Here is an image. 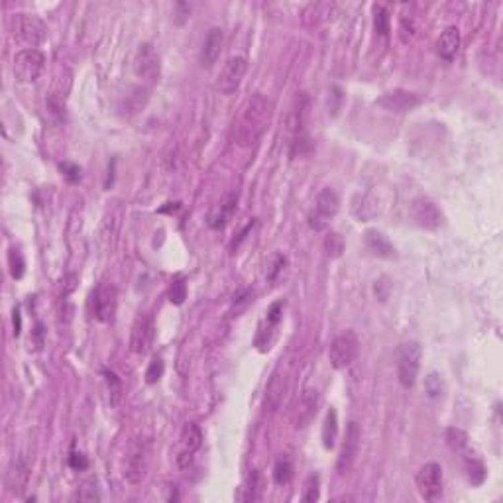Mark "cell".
Here are the masks:
<instances>
[{
    "mask_svg": "<svg viewBox=\"0 0 503 503\" xmlns=\"http://www.w3.org/2000/svg\"><path fill=\"white\" fill-rule=\"evenodd\" d=\"M271 104L264 95H252L242 106V112L234 124V140L242 148H250L264 136L270 124Z\"/></svg>",
    "mask_w": 503,
    "mask_h": 503,
    "instance_id": "cell-1",
    "label": "cell"
},
{
    "mask_svg": "<svg viewBox=\"0 0 503 503\" xmlns=\"http://www.w3.org/2000/svg\"><path fill=\"white\" fill-rule=\"evenodd\" d=\"M307 110L309 99L305 92L297 95L295 104L287 118V134H289V154L291 157H299L310 152V138L307 132Z\"/></svg>",
    "mask_w": 503,
    "mask_h": 503,
    "instance_id": "cell-2",
    "label": "cell"
},
{
    "mask_svg": "<svg viewBox=\"0 0 503 503\" xmlns=\"http://www.w3.org/2000/svg\"><path fill=\"white\" fill-rule=\"evenodd\" d=\"M150 458H152V446L144 439H134L130 442L128 451L122 460V476L130 486L142 484L144 477L148 476L150 470Z\"/></svg>",
    "mask_w": 503,
    "mask_h": 503,
    "instance_id": "cell-3",
    "label": "cell"
},
{
    "mask_svg": "<svg viewBox=\"0 0 503 503\" xmlns=\"http://www.w3.org/2000/svg\"><path fill=\"white\" fill-rule=\"evenodd\" d=\"M421 358H423V348L417 340H407L400 344L397 350V379L405 389L415 386L419 370H421Z\"/></svg>",
    "mask_w": 503,
    "mask_h": 503,
    "instance_id": "cell-4",
    "label": "cell"
},
{
    "mask_svg": "<svg viewBox=\"0 0 503 503\" xmlns=\"http://www.w3.org/2000/svg\"><path fill=\"white\" fill-rule=\"evenodd\" d=\"M118 307L117 287L110 284H101L90 293V315L101 323H112Z\"/></svg>",
    "mask_w": 503,
    "mask_h": 503,
    "instance_id": "cell-5",
    "label": "cell"
},
{
    "mask_svg": "<svg viewBox=\"0 0 503 503\" xmlns=\"http://www.w3.org/2000/svg\"><path fill=\"white\" fill-rule=\"evenodd\" d=\"M358 350H360V342H358V336L352 331H346L342 335H338L331 342V348H328V360L331 366L335 370H344L348 368L352 362L356 360L358 356Z\"/></svg>",
    "mask_w": 503,
    "mask_h": 503,
    "instance_id": "cell-6",
    "label": "cell"
},
{
    "mask_svg": "<svg viewBox=\"0 0 503 503\" xmlns=\"http://www.w3.org/2000/svg\"><path fill=\"white\" fill-rule=\"evenodd\" d=\"M46 65V57L39 50L28 48L16 53L14 57V75L20 83H34L38 81Z\"/></svg>",
    "mask_w": 503,
    "mask_h": 503,
    "instance_id": "cell-7",
    "label": "cell"
},
{
    "mask_svg": "<svg viewBox=\"0 0 503 503\" xmlns=\"http://www.w3.org/2000/svg\"><path fill=\"white\" fill-rule=\"evenodd\" d=\"M415 484H417V490L425 502H437L442 495V484H444L440 464L428 462V464L423 466L415 476Z\"/></svg>",
    "mask_w": 503,
    "mask_h": 503,
    "instance_id": "cell-8",
    "label": "cell"
},
{
    "mask_svg": "<svg viewBox=\"0 0 503 503\" xmlns=\"http://www.w3.org/2000/svg\"><path fill=\"white\" fill-rule=\"evenodd\" d=\"M421 103H423V99H421L419 92H413V90L407 89H393L384 92V95L375 101V106L384 108L387 112L405 115V112L415 110Z\"/></svg>",
    "mask_w": 503,
    "mask_h": 503,
    "instance_id": "cell-9",
    "label": "cell"
},
{
    "mask_svg": "<svg viewBox=\"0 0 503 503\" xmlns=\"http://www.w3.org/2000/svg\"><path fill=\"white\" fill-rule=\"evenodd\" d=\"M155 336L154 317L150 313H140L136 321L132 324V335H130V348L134 354L144 356L152 350Z\"/></svg>",
    "mask_w": 503,
    "mask_h": 503,
    "instance_id": "cell-10",
    "label": "cell"
},
{
    "mask_svg": "<svg viewBox=\"0 0 503 503\" xmlns=\"http://www.w3.org/2000/svg\"><path fill=\"white\" fill-rule=\"evenodd\" d=\"M338 207H340V199H338V195H336L331 187L323 189L321 193L317 195V199H315V207H313V213H310L309 217L310 228H315V230H323V228H326L328 220L333 219L336 213H338Z\"/></svg>",
    "mask_w": 503,
    "mask_h": 503,
    "instance_id": "cell-11",
    "label": "cell"
},
{
    "mask_svg": "<svg viewBox=\"0 0 503 503\" xmlns=\"http://www.w3.org/2000/svg\"><path fill=\"white\" fill-rule=\"evenodd\" d=\"M134 73H136V77L142 79L144 83H150V85H154L159 79L161 63H159V55H157L152 43H142L138 48L136 57H134Z\"/></svg>",
    "mask_w": 503,
    "mask_h": 503,
    "instance_id": "cell-12",
    "label": "cell"
},
{
    "mask_svg": "<svg viewBox=\"0 0 503 503\" xmlns=\"http://www.w3.org/2000/svg\"><path fill=\"white\" fill-rule=\"evenodd\" d=\"M201 444H203V433H201V428L195 425V423H187V425L183 426L179 442H177V456H175L177 466L183 468V470L189 468L191 462H193L197 451L201 448Z\"/></svg>",
    "mask_w": 503,
    "mask_h": 503,
    "instance_id": "cell-13",
    "label": "cell"
},
{
    "mask_svg": "<svg viewBox=\"0 0 503 503\" xmlns=\"http://www.w3.org/2000/svg\"><path fill=\"white\" fill-rule=\"evenodd\" d=\"M409 217L413 220L419 228H425V230H437L442 224V213L440 208L426 197H417L411 208H409Z\"/></svg>",
    "mask_w": 503,
    "mask_h": 503,
    "instance_id": "cell-14",
    "label": "cell"
},
{
    "mask_svg": "<svg viewBox=\"0 0 503 503\" xmlns=\"http://www.w3.org/2000/svg\"><path fill=\"white\" fill-rule=\"evenodd\" d=\"M246 71H248V61L246 57L242 55H236V57H230L222 71H220L219 81H217V89L222 92V95H233L238 90L242 79H244Z\"/></svg>",
    "mask_w": 503,
    "mask_h": 503,
    "instance_id": "cell-15",
    "label": "cell"
},
{
    "mask_svg": "<svg viewBox=\"0 0 503 503\" xmlns=\"http://www.w3.org/2000/svg\"><path fill=\"white\" fill-rule=\"evenodd\" d=\"M360 442H362V431L356 421H352L346 428V437H344V442H342V448H340V454H338V462H336V468L340 474H348L352 470V466L356 462L358 458V452H360Z\"/></svg>",
    "mask_w": 503,
    "mask_h": 503,
    "instance_id": "cell-16",
    "label": "cell"
},
{
    "mask_svg": "<svg viewBox=\"0 0 503 503\" xmlns=\"http://www.w3.org/2000/svg\"><path fill=\"white\" fill-rule=\"evenodd\" d=\"M319 405H321V395L317 389H305L301 393V397L297 400L295 405V413H293V423H295V428H305L309 426L315 417L319 413Z\"/></svg>",
    "mask_w": 503,
    "mask_h": 503,
    "instance_id": "cell-17",
    "label": "cell"
},
{
    "mask_svg": "<svg viewBox=\"0 0 503 503\" xmlns=\"http://www.w3.org/2000/svg\"><path fill=\"white\" fill-rule=\"evenodd\" d=\"M236 207H238V195L226 193L217 205H213V208L208 210L207 224L213 230L224 228L228 224V220L233 219L234 213H236Z\"/></svg>",
    "mask_w": 503,
    "mask_h": 503,
    "instance_id": "cell-18",
    "label": "cell"
},
{
    "mask_svg": "<svg viewBox=\"0 0 503 503\" xmlns=\"http://www.w3.org/2000/svg\"><path fill=\"white\" fill-rule=\"evenodd\" d=\"M18 24V36L24 39L30 46H39L46 39V32L48 28L43 24V20H39L34 14H18L16 18Z\"/></svg>",
    "mask_w": 503,
    "mask_h": 503,
    "instance_id": "cell-19",
    "label": "cell"
},
{
    "mask_svg": "<svg viewBox=\"0 0 503 503\" xmlns=\"http://www.w3.org/2000/svg\"><path fill=\"white\" fill-rule=\"evenodd\" d=\"M28 480H30V466L24 458H18L12 460V464L8 466L6 470V477H4V484L10 493L14 495H22L28 486Z\"/></svg>",
    "mask_w": 503,
    "mask_h": 503,
    "instance_id": "cell-20",
    "label": "cell"
},
{
    "mask_svg": "<svg viewBox=\"0 0 503 503\" xmlns=\"http://www.w3.org/2000/svg\"><path fill=\"white\" fill-rule=\"evenodd\" d=\"M364 244L368 248V252L375 256V258L382 259H393L397 254H395V246L389 242L386 234L375 230V228H370L366 230L364 234Z\"/></svg>",
    "mask_w": 503,
    "mask_h": 503,
    "instance_id": "cell-21",
    "label": "cell"
},
{
    "mask_svg": "<svg viewBox=\"0 0 503 503\" xmlns=\"http://www.w3.org/2000/svg\"><path fill=\"white\" fill-rule=\"evenodd\" d=\"M222 43H224V32L220 28H210L207 34V38L201 46V53H199V61L203 67H213L219 59L220 50H222Z\"/></svg>",
    "mask_w": 503,
    "mask_h": 503,
    "instance_id": "cell-22",
    "label": "cell"
},
{
    "mask_svg": "<svg viewBox=\"0 0 503 503\" xmlns=\"http://www.w3.org/2000/svg\"><path fill=\"white\" fill-rule=\"evenodd\" d=\"M285 391H287V379L282 372H275L271 375L270 384L266 387V409L268 411H277L282 407L285 397Z\"/></svg>",
    "mask_w": 503,
    "mask_h": 503,
    "instance_id": "cell-23",
    "label": "cell"
},
{
    "mask_svg": "<svg viewBox=\"0 0 503 503\" xmlns=\"http://www.w3.org/2000/svg\"><path fill=\"white\" fill-rule=\"evenodd\" d=\"M460 50V32L456 26H448L437 39V53L444 61H452Z\"/></svg>",
    "mask_w": 503,
    "mask_h": 503,
    "instance_id": "cell-24",
    "label": "cell"
},
{
    "mask_svg": "<svg viewBox=\"0 0 503 503\" xmlns=\"http://www.w3.org/2000/svg\"><path fill=\"white\" fill-rule=\"evenodd\" d=\"M464 464H466V474H468V480H470V484L472 486H482L484 484V480H486V474H488V470H486V466L484 462L477 458L474 452H466L464 456Z\"/></svg>",
    "mask_w": 503,
    "mask_h": 503,
    "instance_id": "cell-25",
    "label": "cell"
},
{
    "mask_svg": "<svg viewBox=\"0 0 503 503\" xmlns=\"http://www.w3.org/2000/svg\"><path fill=\"white\" fill-rule=\"evenodd\" d=\"M262 491H264V477L259 474V470H252L248 480H246V486L242 488V493L238 495V500H242V502H259L262 500Z\"/></svg>",
    "mask_w": 503,
    "mask_h": 503,
    "instance_id": "cell-26",
    "label": "cell"
},
{
    "mask_svg": "<svg viewBox=\"0 0 503 503\" xmlns=\"http://www.w3.org/2000/svg\"><path fill=\"white\" fill-rule=\"evenodd\" d=\"M336 439H338V413L335 407L328 409V413L324 417L323 425V446L326 451H333L336 446Z\"/></svg>",
    "mask_w": 503,
    "mask_h": 503,
    "instance_id": "cell-27",
    "label": "cell"
},
{
    "mask_svg": "<svg viewBox=\"0 0 503 503\" xmlns=\"http://www.w3.org/2000/svg\"><path fill=\"white\" fill-rule=\"evenodd\" d=\"M291 477H293V462H291L289 456L284 454V456H279L275 460V466H273V482L277 486H285V484L291 482Z\"/></svg>",
    "mask_w": 503,
    "mask_h": 503,
    "instance_id": "cell-28",
    "label": "cell"
},
{
    "mask_svg": "<svg viewBox=\"0 0 503 503\" xmlns=\"http://www.w3.org/2000/svg\"><path fill=\"white\" fill-rule=\"evenodd\" d=\"M446 440H448V446L452 451L458 452L460 456H464L466 452H470V444H468V435H466L462 428H456L451 426L446 431Z\"/></svg>",
    "mask_w": 503,
    "mask_h": 503,
    "instance_id": "cell-29",
    "label": "cell"
},
{
    "mask_svg": "<svg viewBox=\"0 0 503 503\" xmlns=\"http://www.w3.org/2000/svg\"><path fill=\"white\" fill-rule=\"evenodd\" d=\"M352 210L360 219V222H366V220L374 219L375 215H377V203H375V199H372L370 195H364V197H360V205L356 203Z\"/></svg>",
    "mask_w": 503,
    "mask_h": 503,
    "instance_id": "cell-30",
    "label": "cell"
},
{
    "mask_svg": "<svg viewBox=\"0 0 503 503\" xmlns=\"http://www.w3.org/2000/svg\"><path fill=\"white\" fill-rule=\"evenodd\" d=\"M425 391L431 400H439V397H442V395H444V379H442V375L437 374V372L426 375Z\"/></svg>",
    "mask_w": 503,
    "mask_h": 503,
    "instance_id": "cell-31",
    "label": "cell"
},
{
    "mask_svg": "<svg viewBox=\"0 0 503 503\" xmlns=\"http://www.w3.org/2000/svg\"><path fill=\"white\" fill-rule=\"evenodd\" d=\"M374 28L379 36H384V38L389 36V12L382 4L374 6Z\"/></svg>",
    "mask_w": 503,
    "mask_h": 503,
    "instance_id": "cell-32",
    "label": "cell"
},
{
    "mask_svg": "<svg viewBox=\"0 0 503 503\" xmlns=\"http://www.w3.org/2000/svg\"><path fill=\"white\" fill-rule=\"evenodd\" d=\"M8 266H10V273H12L14 279H22V277H24L26 262H24V256L20 254V250L12 248V250L8 252Z\"/></svg>",
    "mask_w": 503,
    "mask_h": 503,
    "instance_id": "cell-33",
    "label": "cell"
},
{
    "mask_svg": "<svg viewBox=\"0 0 503 503\" xmlns=\"http://www.w3.org/2000/svg\"><path fill=\"white\" fill-rule=\"evenodd\" d=\"M164 372H166V362H164V358L155 356L154 360L150 362L148 370H146V384H150V386L157 384L161 379Z\"/></svg>",
    "mask_w": 503,
    "mask_h": 503,
    "instance_id": "cell-34",
    "label": "cell"
},
{
    "mask_svg": "<svg viewBox=\"0 0 503 503\" xmlns=\"http://www.w3.org/2000/svg\"><path fill=\"white\" fill-rule=\"evenodd\" d=\"M104 379H106V387H108V393H110V403L117 405L118 400H120V393H122V382L115 372L106 370L104 372Z\"/></svg>",
    "mask_w": 503,
    "mask_h": 503,
    "instance_id": "cell-35",
    "label": "cell"
},
{
    "mask_svg": "<svg viewBox=\"0 0 503 503\" xmlns=\"http://www.w3.org/2000/svg\"><path fill=\"white\" fill-rule=\"evenodd\" d=\"M321 497V490H319V476H309L307 477V482H305V488H303V495H301V500L307 503H313L317 502Z\"/></svg>",
    "mask_w": 503,
    "mask_h": 503,
    "instance_id": "cell-36",
    "label": "cell"
},
{
    "mask_svg": "<svg viewBox=\"0 0 503 503\" xmlns=\"http://www.w3.org/2000/svg\"><path fill=\"white\" fill-rule=\"evenodd\" d=\"M185 299H187V284H185L183 277H177V279H173V284L169 287V301L173 305H181Z\"/></svg>",
    "mask_w": 503,
    "mask_h": 503,
    "instance_id": "cell-37",
    "label": "cell"
},
{
    "mask_svg": "<svg viewBox=\"0 0 503 503\" xmlns=\"http://www.w3.org/2000/svg\"><path fill=\"white\" fill-rule=\"evenodd\" d=\"M75 500L79 502H99L101 500V493L97 490V486H92V484H85L83 488H79L77 493L73 495Z\"/></svg>",
    "mask_w": 503,
    "mask_h": 503,
    "instance_id": "cell-38",
    "label": "cell"
},
{
    "mask_svg": "<svg viewBox=\"0 0 503 503\" xmlns=\"http://www.w3.org/2000/svg\"><path fill=\"white\" fill-rule=\"evenodd\" d=\"M324 248H326V254L328 256H340L342 250H344V244H342V238L338 234H328L326 240H324Z\"/></svg>",
    "mask_w": 503,
    "mask_h": 503,
    "instance_id": "cell-39",
    "label": "cell"
},
{
    "mask_svg": "<svg viewBox=\"0 0 503 503\" xmlns=\"http://www.w3.org/2000/svg\"><path fill=\"white\" fill-rule=\"evenodd\" d=\"M282 315H284V301H275L268 309V324L270 326H277L282 321Z\"/></svg>",
    "mask_w": 503,
    "mask_h": 503,
    "instance_id": "cell-40",
    "label": "cell"
},
{
    "mask_svg": "<svg viewBox=\"0 0 503 503\" xmlns=\"http://www.w3.org/2000/svg\"><path fill=\"white\" fill-rule=\"evenodd\" d=\"M69 466L73 468V470H85L87 466H89V460H87V456L83 454V452H77V451H71L69 454Z\"/></svg>",
    "mask_w": 503,
    "mask_h": 503,
    "instance_id": "cell-41",
    "label": "cell"
},
{
    "mask_svg": "<svg viewBox=\"0 0 503 503\" xmlns=\"http://www.w3.org/2000/svg\"><path fill=\"white\" fill-rule=\"evenodd\" d=\"M250 301H252V291H250V289H244V291L236 293V295H234L233 313L236 310V315H238V313L244 309V307H248V303H250Z\"/></svg>",
    "mask_w": 503,
    "mask_h": 503,
    "instance_id": "cell-42",
    "label": "cell"
},
{
    "mask_svg": "<svg viewBox=\"0 0 503 503\" xmlns=\"http://www.w3.org/2000/svg\"><path fill=\"white\" fill-rule=\"evenodd\" d=\"M59 169H61V173H63L65 177H67V181H71V183H77L79 179H81V169H79V166H75V164H61L59 166Z\"/></svg>",
    "mask_w": 503,
    "mask_h": 503,
    "instance_id": "cell-43",
    "label": "cell"
},
{
    "mask_svg": "<svg viewBox=\"0 0 503 503\" xmlns=\"http://www.w3.org/2000/svg\"><path fill=\"white\" fill-rule=\"evenodd\" d=\"M389 289H391V284H387L386 277H382L379 282H375L374 291H375V297H377L379 301H387V297H389Z\"/></svg>",
    "mask_w": 503,
    "mask_h": 503,
    "instance_id": "cell-44",
    "label": "cell"
},
{
    "mask_svg": "<svg viewBox=\"0 0 503 503\" xmlns=\"http://www.w3.org/2000/svg\"><path fill=\"white\" fill-rule=\"evenodd\" d=\"M285 264H287V259L284 258V256H275V259H273V266H271V270L270 273H268V279L270 282H273L282 271L285 270Z\"/></svg>",
    "mask_w": 503,
    "mask_h": 503,
    "instance_id": "cell-45",
    "label": "cell"
},
{
    "mask_svg": "<svg viewBox=\"0 0 503 503\" xmlns=\"http://www.w3.org/2000/svg\"><path fill=\"white\" fill-rule=\"evenodd\" d=\"M175 8H177V12H179V14H175V16H177V18H175V20H177V24H185V20H187V18H189V14H191V8H189V4H185V2H179V4L175 6Z\"/></svg>",
    "mask_w": 503,
    "mask_h": 503,
    "instance_id": "cell-46",
    "label": "cell"
},
{
    "mask_svg": "<svg viewBox=\"0 0 503 503\" xmlns=\"http://www.w3.org/2000/svg\"><path fill=\"white\" fill-rule=\"evenodd\" d=\"M252 228H254V220H252V222H248V226H246V228H244V230H242V233L238 234V238H234L233 244H230V250H234V248H238V246L242 244V240H244L246 236H248V233H250Z\"/></svg>",
    "mask_w": 503,
    "mask_h": 503,
    "instance_id": "cell-47",
    "label": "cell"
},
{
    "mask_svg": "<svg viewBox=\"0 0 503 503\" xmlns=\"http://www.w3.org/2000/svg\"><path fill=\"white\" fill-rule=\"evenodd\" d=\"M12 323H14V336H20L22 333V317H20V309H14L12 313Z\"/></svg>",
    "mask_w": 503,
    "mask_h": 503,
    "instance_id": "cell-48",
    "label": "cell"
}]
</instances>
